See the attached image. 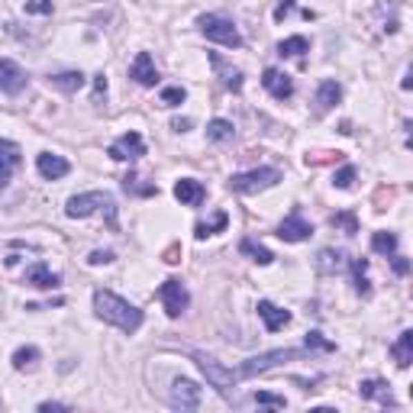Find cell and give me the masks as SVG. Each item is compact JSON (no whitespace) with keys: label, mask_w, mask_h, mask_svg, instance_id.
<instances>
[{"label":"cell","mask_w":413,"mask_h":413,"mask_svg":"<svg viewBox=\"0 0 413 413\" xmlns=\"http://www.w3.org/2000/svg\"><path fill=\"white\" fill-rule=\"evenodd\" d=\"M94 314L104 323L123 329V333H136L142 326V310L133 307L129 300H123V297H117L113 291H94Z\"/></svg>","instance_id":"6da1fadb"},{"label":"cell","mask_w":413,"mask_h":413,"mask_svg":"<svg viewBox=\"0 0 413 413\" xmlns=\"http://www.w3.org/2000/svg\"><path fill=\"white\" fill-rule=\"evenodd\" d=\"M104 213L107 217V227L117 229V200L107 194V191H88V194H75L68 200V206H65V213H68L71 220H81V217H90V213Z\"/></svg>","instance_id":"7a4b0ae2"},{"label":"cell","mask_w":413,"mask_h":413,"mask_svg":"<svg viewBox=\"0 0 413 413\" xmlns=\"http://www.w3.org/2000/svg\"><path fill=\"white\" fill-rule=\"evenodd\" d=\"M197 30L204 32L210 42H220V46H229V49H239V46H242V36H239V30L233 26V20L217 17V13H204V17L197 20Z\"/></svg>","instance_id":"3957f363"},{"label":"cell","mask_w":413,"mask_h":413,"mask_svg":"<svg viewBox=\"0 0 413 413\" xmlns=\"http://www.w3.org/2000/svg\"><path fill=\"white\" fill-rule=\"evenodd\" d=\"M194 362H197V368L204 372L206 381H210V387H217L223 397H229V387L239 381V374L233 372V368H227L223 362H217L213 355H206V352H194Z\"/></svg>","instance_id":"277c9868"},{"label":"cell","mask_w":413,"mask_h":413,"mask_svg":"<svg viewBox=\"0 0 413 413\" xmlns=\"http://www.w3.org/2000/svg\"><path fill=\"white\" fill-rule=\"evenodd\" d=\"M278 181H281V171H278V168H256V171L229 177V191H236V194H258V191L275 187Z\"/></svg>","instance_id":"5b68a950"},{"label":"cell","mask_w":413,"mask_h":413,"mask_svg":"<svg viewBox=\"0 0 413 413\" xmlns=\"http://www.w3.org/2000/svg\"><path fill=\"white\" fill-rule=\"evenodd\" d=\"M291 358H300V352H297V349H275V352H262V355H256V358H246V362L236 368V374H239V378H256V374L271 372V368H278L281 362H291Z\"/></svg>","instance_id":"8992f818"},{"label":"cell","mask_w":413,"mask_h":413,"mask_svg":"<svg viewBox=\"0 0 413 413\" xmlns=\"http://www.w3.org/2000/svg\"><path fill=\"white\" fill-rule=\"evenodd\" d=\"M158 300L165 304L168 316H181L187 310V304H191V294H187V287L177 278H168L165 285L158 287Z\"/></svg>","instance_id":"52a82bcc"},{"label":"cell","mask_w":413,"mask_h":413,"mask_svg":"<svg viewBox=\"0 0 413 413\" xmlns=\"http://www.w3.org/2000/svg\"><path fill=\"white\" fill-rule=\"evenodd\" d=\"M107 152H110L113 162H136V158L146 155V142H142V136H139L136 129H129V133H123Z\"/></svg>","instance_id":"ba28073f"},{"label":"cell","mask_w":413,"mask_h":413,"mask_svg":"<svg viewBox=\"0 0 413 413\" xmlns=\"http://www.w3.org/2000/svg\"><path fill=\"white\" fill-rule=\"evenodd\" d=\"M168 401H171L175 410H197V407H200V387H197L191 378H175Z\"/></svg>","instance_id":"9c48e42d"},{"label":"cell","mask_w":413,"mask_h":413,"mask_svg":"<svg viewBox=\"0 0 413 413\" xmlns=\"http://www.w3.org/2000/svg\"><path fill=\"white\" fill-rule=\"evenodd\" d=\"M278 236L285 239V242H304V239L314 236V227L300 217V210H291V217L281 220V227H278Z\"/></svg>","instance_id":"30bf717a"},{"label":"cell","mask_w":413,"mask_h":413,"mask_svg":"<svg viewBox=\"0 0 413 413\" xmlns=\"http://www.w3.org/2000/svg\"><path fill=\"white\" fill-rule=\"evenodd\" d=\"M26 88V71L13 59H0V94H20Z\"/></svg>","instance_id":"8fae6325"},{"label":"cell","mask_w":413,"mask_h":413,"mask_svg":"<svg viewBox=\"0 0 413 413\" xmlns=\"http://www.w3.org/2000/svg\"><path fill=\"white\" fill-rule=\"evenodd\" d=\"M358 394H362L365 401L381 403V407H397V401H394V394H391V384L381 381V378H365L358 384Z\"/></svg>","instance_id":"7c38bea8"},{"label":"cell","mask_w":413,"mask_h":413,"mask_svg":"<svg viewBox=\"0 0 413 413\" xmlns=\"http://www.w3.org/2000/svg\"><path fill=\"white\" fill-rule=\"evenodd\" d=\"M262 84H265V90L275 100H287L291 94H294V81H291V75H285V71H278V68H265Z\"/></svg>","instance_id":"4fadbf2b"},{"label":"cell","mask_w":413,"mask_h":413,"mask_svg":"<svg viewBox=\"0 0 413 413\" xmlns=\"http://www.w3.org/2000/svg\"><path fill=\"white\" fill-rule=\"evenodd\" d=\"M129 78L136 81V84H142V88H152V84L158 81L155 61H152L148 52H139L136 59H133V65H129Z\"/></svg>","instance_id":"5bb4252c"},{"label":"cell","mask_w":413,"mask_h":413,"mask_svg":"<svg viewBox=\"0 0 413 413\" xmlns=\"http://www.w3.org/2000/svg\"><path fill=\"white\" fill-rule=\"evenodd\" d=\"M36 168H39V175L46 177V181H59V177H65L71 171L68 162L61 155H52V152H39V155H36Z\"/></svg>","instance_id":"9a60e30c"},{"label":"cell","mask_w":413,"mask_h":413,"mask_svg":"<svg viewBox=\"0 0 413 413\" xmlns=\"http://www.w3.org/2000/svg\"><path fill=\"white\" fill-rule=\"evenodd\" d=\"M258 316H262V323H265L268 333H278V329H285L287 323H291V314L287 310H281V307H275L271 300H258Z\"/></svg>","instance_id":"2e32d148"},{"label":"cell","mask_w":413,"mask_h":413,"mask_svg":"<svg viewBox=\"0 0 413 413\" xmlns=\"http://www.w3.org/2000/svg\"><path fill=\"white\" fill-rule=\"evenodd\" d=\"M20 165V146L10 139H0V187L10 181V175Z\"/></svg>","instance_id":"e0dca14e"},{"label":"cell","mask_w":413,"mask_h":413,"mask_svg":"<svg viewBox=\"0 0 413 413\" xmlns=\"http://www.w3.org/2000/svg\"><path fill=\"white\" fill-rule=\"evenodd\" d=\"M26 285L32 287H39V291H52V287H59L61 285V278L52 271L46 262H36V265L26 268Z\"/></svg>","instance_id":"ac0fdd59"},{"label":"cell","mask_w":413,"mask_h":413,"mask_svg":"<svg viewBox=\"0 0 413 413\" xmlns=\"http://www.w3.org/2000/svg\"><path fill=\"white\" fill-rule=\"evenodd\" d=\"M175 197L184 206H197L206 197V191H204V184H200L197 177H181V181L175 184Z\"/></svg>","instance_id":"d6986e66"},{"label":"cell","mask_w":413,"mask_h":413,"mask_svg":"<svg viewBox=\"0 0 413 413\" xmlns=\"http://www.w3.org/2000/svg\"><path fill=\"white\" fill-rule=\"evenodd\" d=\"M345 265H349V262H345V252H339V249H323V252L316 256L320 275H336V271H343Z\"/></svg>","instance_id":"ffe728a7"},{"label":"cell","mask_w":413,"mask_h":413,"mask_svg":"<svg viewBox=\"0 0 413 413\" xmlns=\"http://www.w3.org/2000/svg\"><path fill=\"white\" fill-rule=\"evenodd\" d=\"M339 100H343V88H339L336 81H323V84L316 88V110H320V113L333 110Z\"/></svg>","instance_id":"44dd1931"},{"label":"cell","mask_w":413,"mask_h":413,"mask_svg":"<svg viewBox=\"0 0 413 413\" xmlns=\"http://www.w3.org/2000/svg\"><path fill=\"white\" fill-rule=\"evenodd\" d=\"M391 355H394V362H397V368H410V362H413V329H403L401 339L391 345Z\"/></svg>","instance_id":"7402d4cb"},{"label":"cell","mask_w":413,"mask_h":413,"mask_svg":"<svg viewBox=\"0 0 413 413\" xmlns=\"http://www.w3.org/2000/svg\"><path fill=\"white\" fill-rule=\"evenodd\" d=\"M49 84L55 90H65V94H78L84 88V75L81 71H61V75H52Z\"/></svg>","instance_id":"603a6c76"},{"label":"cell","mask_w":413,"mask_h":413,"mask_svg":"<svg viewBox=\"0 0 413 413\" xmlns=\"http://www.w3.org/2000/svg\"><path fill=\"white\" fill-rule=\"evenodd\" d=\"M239 252H246V256L252 258V262H258V265H271V262H275V256H271L262 242H256V239H242V242H239Z\"/></svg>","instance_id":"cb8c5ba5"},{"label":"cell","mask_w":413,"mask_h":413,"mask_svg":"<svg viewBox=\"0 0 413 413\" xmlns=\"http://www.w3.org/2000/svg\"><path fill=\"white\" fill-rule=\"evenodd\" d=\"M368 262L365 258H352V285H355V294H362V297H368L372 294V285H368Z\"/></svg>","instance_id":"d4e9b609"},{"label":"cell","mask_w":413,"mask_h":413,"mask_svg":"<svg viewBox=\"0 0 413 413\" xmlns=\"http://www.w3.org/2000/svg\"><path fill=\"white\" fill-rule=\"evenodd\" d=\"M36 362H39V349H36V345H20V349L13 352V368H17V372H26V368H32Z\"/></svg>","instance_id":"484cf974"},{"label":"cell","mask_w":413,"mask_h":413,"mask_svg":"<svg viewBox=\"0 0 413 413\" xmlns=\"http://www.w3.org/2000/svg\"><path fill=\"white\" fill-rule=\"evenodd\" d=\"M227 223H229V217H227V213H223V210H220V213H217V217H213V220H210V223H197V227H194V236H197V239L217 236L220 229H227Z\"/></svg>","instance_id":"4316f807"},{"label":"cell","mask_w":413,"mask_h":413,"mask_svg":"<svg viewBox=\"0 0 413 413\" xmlns=\"http://www.w3.org/2000/svg\"><path fill=\"white\" fill-rule=\"evenodd\" d=\"M304 52H310V42L304 36H287L278 42V55H304Z\"/></svg>","instance_id":"83f0119b"},{"label":"cell","mask_w":413,"mask_h":413,"mask_svg":"<svg viewBox=\"0 0 413 413\" xmlns=\"http://www.w3.org/2000/svg\"><path fill=\"white\" fill-rule=\"evenodd\" d=\"M206 139H210V142H227V139H233V123H229V119H210Z\"/></svg>","instance_id":"f1b7e54d"},{"label":"cell","mask_w":413,"mask_h":413,"mask_svg":"<svg viewBox=\"0 0 413 413\" xmlns=\"http://www.w3.org/2000/svg\"><path fill=\"white\" fill-rule=\"evenodd\" d=\"M372 249L378 256H394V252H397V236H394V233H374Z\"/></svg>","instance_id":"f546056e"},{"label":"cell","mask_w":413,"mask_h":413,"mask_svg":"<svg viewBox=\"0 0 413 413\" xmlns=\"http://www.w3.org/2000/svg\"><path fill=\"white\" fill-rule=\"evenodd\" d=\"M213 65H217V68H223V61H220L217 55H213ZM223 84H227L229 90H242V75H239L236 68H233V71L223 68Z\"/></svg>","instance_id":"4dcf8cb0"},{"label":"cell","mask_w":413,"mask_h":413,"mask_svg":"<svg viewBox=\"0 0 413 413\" xmlns=\"http://www.w3.org/2000/svg\"><path fill=\"white\" fill-rule=\"evenodd\" d=\"M333 184L339 187V191H349V187L355 184V168L352 165H343L339 171L333 175Z\"/></svg>","instance_id":"1f68e13d"},{"label":"cell","mask_w":413,"mask_h":413,"mask_svg":"<svg viewBox=\"0 0 413 413\" xmlns=\"http://www.w3.org/2000/svg\"><path fill=\"white\" fill-rule=\"evenodd\" d=\"M307 349H320V352H333L336 343H329V339H323V333H307Z\"/></svg>","instance_id":"d6a6232c"},{"label":"cell","mask_w":413,"mask_h":413,"mask_svg":"<svg viewBox=\"0 0 413 413\" xmlns=\"http://www.w3.org/2000/svg\"><path fill=\"white\" fill-rule=\"evenodd\" d=\"M184 97H187L184 88H165V90H162V104H165V107H177V104H184Z\"/></svg>","instance_id":"836d02e7"},{"label":"cell","mask_w":413,"mask_h":413,"mask_svg":"<svg viewBox=\"0 0 413 413\" xmlns=\"http://www.w3.org/2000/svg\"><path fill=\"white\" fill-rule=\"evenodd\" d=\"M256 403H262V407H275V410L287 407V401L281 397V394H268V391H258L256 394Z\"/></svg>","instance_id":"e575fe53"},{"label":"cell","mask_w":413,"mask_h":413,"mask_svg":"<svg viewBox=\"0 0 413 413\" xmlns=\"http://www.w3.org/2000/svg\"><path fill=\"white\" fill-rule=\"evenodd\" d=\"M329 223H333V227H343L349 236H352V233H358V220H355L352 213H336Z\"/></svg>","instance_id":"d590c367"},{"label":"cell","mask_w":413,"mask_h":413,"mask_svg":"<svg viewBox=\"0 0 413 413\" xmlns=\"http://www.w3.org/2000/svg\"><path fill=\"white\" fill-rule=\"evenodd\" d=\"M26 13H52V0H26Z\"/></svg>","instance_id":"8d00e7d4"},{"label":"cell","mask_w":413,"mask_h":413,"mask_svg":"<svg viewBox=\"0 0 413 413\" xmlns=\"http://www.w3.org/2000/svg\"><path fill=\"white\" fill-rule=\"evenodd\" d=\"M90 265H110V262H113V252H110V249H104V252H90V258H88Z\"/></svg>","instance_id":"74e56055"},{"label":"cell","mask_w":413,"mask_h":413,"mask_svg":"<svg viewBox=\"0 0 413 413\" xmlns=\"http://www.w3.org/2000/svg\"><path fill=\"white\" fill-rule=\"evenodd\" d=\"M39 410L42 413H49V410H71L68 403H59V401H42L39 403Z\"/></svg>","instance_id":"f35d334b"},{"label":"cell","mask_w":413,"mask_h":413,"mask_svg":"<svg viewBox=\"0 0 413 413\" xmlns=\"http://www.w3.org/2000/svg\"><path fill=\"white\" fill-rule=\"evenodd\" d=\"M104 94H107V78H104V75H97V81H94V100H100Z\"/></svg>","instance_id":"ab89813d"},{"label":"cell","mask_w":413,"mask_h":413,"mask_svg":"<svg viewBox=\"0 0 413 413\" xmlns=\"http://www.w3.org/2000/svg\"><path fill=\"white\" fill-rule=\"evenodd\" d=\"M294 10V0H285V3H278V10H275V20H285L287 13Z\"/></svg>","instance_id":"60d3db41"},{"label":"cell","mask_w":413,"mask_h":413,"mask_svg":"<svg viewBox=\"0 0 413 413\" xmlns=\"http://www.w3.org/2000/svg\"><path fill=\"white\" fill-rule=\"evenodd\" d=\"M407 258H394V271H397V275H407Z\"/></svg>","instance_id":"b9f144b4"},{"label":"cell","mask_w":413,"mask_h":413,"mask_svg":"<svg viewBox=\"0 0 413 413\" xmlns=\"http://www.w3.org/2000/svg\"><path fill=\"white\" fill-rule=\"evenodd\" d=\"M171 129H175V133H184V129H191V119H175Z\"/></svg>","instance_id":"7bdbcfd3"},{"label":"cell","mask_w":413,"mask_h":413,"mask_svg":"<svg viewBox=\"0 0 413 413\" xmlns=\"http://www.w3.org/2000/svg\"><path fill=\"white\" fill-rule=\"evenodd\" d=\"M165 262H177V246H171V249L165 252Z\"/></svg>","instance_id":"ee69618b"}]
</instances>
